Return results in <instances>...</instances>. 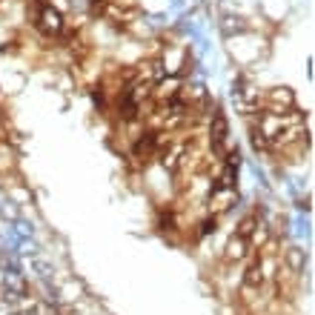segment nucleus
I'll return each instance as SVG.
<instances>
[{"label": "nucleus", "mask_w": 315, "mask_h": 315, "mask_svg": "<svg viewBox=\"0 0 315 315\" xmlns=\"http://www.w3.org/2000/svg\"><path fill=\"white\" fill-rule=\"evenodd\" d=\"M26 295V284L20 281V275H9L6 278V287H3V301L17 304Z\"/></svg>", "instance_id": "obj_3"}, {"label": "nucleus", "mask_w": 315, "mask_h": 315, "mask_svg": "<svg viewBox=\"0 0 315 315\" xmlns=\"http://www.w3.org/2000/svg\"><path fill=\"white\" fill-rule=\"evenodd\" d=\"M249 249H252V241H246L241 235H232V241L226 244V258L229 261H241V258L249 255Z\"/></svg>", "instance_id": "obj_4"}, {"label": "nucleus", "mask_w": 315, "mask_h": 315, "mask_svg": "<svg viewBox=\"0 0 315 315\" xmlns=\"http://www.w3.org/2000/svg\"><path fill=\"white\" fill-rule=\"evenodd\" d=\"M261 284H264V267H261V261H252L249 269L244 272V287L246 290H255Z\"/></svg>", "instance_id": "obj_5"}, {"label": "nucleus", "mask_w": 315, "mask_h": 315, "mask_svg": "<svg viewBox=\"0 0 315 315\" xmlns=\"http://www.w3.org/2000/svg\"><path fill=\"white\" fill-rule=\"evenodd\" d=\"M287 261H290V267L295 269V272H301V269H304V261H307V255H304V249L292 246L290 252H287Z\"/></svg>", "instance_id": "obj_6"}, {"label": "nucleus", "mask_w": 315, "mask_h": 315, "mask_svg": "<svg viewBox=\"0 0 315 315\" xmlns=\"http://www.w3.org/2000/svg\"><path fill=\"white\" fill-rule=\"evenodd\" d=\"M226 140H229V126H226V117H223L221 109H215V112H212V129H210L212 152H218V155H221L223 146H226Z\"/></svg>", "instance_id": "obj_1"}, {"label": "nucleus", "mask_w": 315, "mask_h": 315, "mask_svg": "<svg viewBox=\"0 0 315 315\" xmlns=\"http://www.w3.org/2000/svg\"><path fill=\"white\" fill-rule=\"evenodd\" d=\"M37 29L40 32H46V35H58L60 29H63V20H60L58 9H52L46 3H37Z\"/></svg>", "instance_id": "obj_2"}, {"label": "nucleus", "mask_w": 315, "mask_h": 315, "mask_svg": "<svg viewBox=\"0 0 315 315\" xmlns=\"http://www.w3.org/2000/svg\"><path fill=\"white\" fill-rule=\"evenodd\" d=\"M14 315H20V313H14Z\"/></svg>", "instance_id": "obj_7"}]
</instances>
